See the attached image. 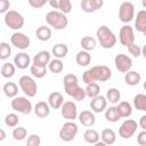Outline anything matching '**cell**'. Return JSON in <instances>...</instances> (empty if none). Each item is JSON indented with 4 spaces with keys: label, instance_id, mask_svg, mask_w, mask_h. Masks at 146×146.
I'll list each match as a JSON object with an SVG mask.
<instances>
[{
    "label": "cell",
    "instance_id": "f1b7e54d",
    "mask_svg": "<svg viewBox=\"0 0 146 146\" xmlns=\"http://www.w3.org/2000/svg\"><path fill=\"white\" fill-rule=\"evenodd\" d=\"M100 138L105 145H113L116 141V135L113 129H104L100 133Z\"/></svg>",
    "mask_w": 146,
    "mask_h": 146
},
{
    "label": "cell",
    "instance_id": "f6af8a7d",
    "mask_svg": "<svg viewBox=\"0 0 146 146\" xmlns=\"http://www.w3.org/2000/svg\"><path fill=\"white\" fill-rule=\"evenodd\" d=\"M47 2H49V0H29V5L35 9L42 8Z\"/></svg>",
    "mask_w": 146,
    "mask_h": 146
},
{
    "label": "cell",
    "instance_id": "836d02e7",
    "mask_svg": "<svg viewBox=\"0 0 146 146\" xmlns=\"http://www.w3.org/2000/svg\"><path fill=\"white\" fill-rule=\"evenodd\" d=\"M30 72L31 74L36 78V79H42L46 74H47V66H42V65H36V64H31L30 66Z\"/></svg>",
    "mask_w": 146,
    "mask_h": 146
},
{
    "label": "cell",
    "instance_id": "ac0fdd59",
    "mask_svg": "<svg viewBox=\"0 0 146 146\" xmlns=\"http://www.w3.org/2000/svg\"><path fill=\"white\" fill-rule=\"evenodd\" d=\"M78 119L80 121V123L84 127H92L96 123V116L94 114L92 111H82L79 115Z\"/></svg>",
    "mask_w": 146,
    "mask_h": 146
},
{
    "label": "cell",
    "instance_id": "c3c4849f",
    "mask_svg": "<svg viewBox=\"0 0 146 146\" xmlns=\"http://www.w3.org/2000/svg\"><path fill=\"white\" fill-rule=\"evenodd\" d=\"M138 125L141 128V130H146V114L141 115L138 122Z\"/></svg>",
    "mask_w": 146,
    "mask_h": 146
},
{
    "label": "cell",
    "instance_id": "4316f807",
    "mask_svg": "<svg viewBox=\"0 0 146 146\" xmlns=\"http://www.w3.org/2000/svg\"><path fill=\"white\" fill-rule=\"evenodd\" d=\"M75 60H76V64L80 66H88L91 62V55L87 50H81L76 54Z\"/></svg>",
    "mask_w": 146,
    "mask_h": 146
},
{
    "label": "cell",
    "instance_id": "83f0119b",
    "mask_svg": "<svg viewBox=\"0 0 146 146\" xmlns=\"http://www.w3.org/2000/svg\"><path fill=\"white\" fill-rule=\"evenodd\" d=\"M2 91L8 98H14L18 94V86L15 82H6L2 87Z\"/></svg>",
    "mask_w": 146,
    "mask_h": 146
},
{
    "label": "cell",
    "instance_id": "ee69618b",
    "mask_svg": "<svg viewBox=\"0 0 146 146\" xmlns=\"http://www.w3.org/2000/svg\"><path fill=\"white\" fill-rule=\"evenodd\" d=\"M40 144H41V138H40L39 135H35V133L30 135L27 140H26L27 146H39Z\"/></svg>",
    "mask_w": 146,
    "mask_h": 146
},
{
    "label": "cell",
    "instance_id": "60d3db41",
    "mask_svg": "<svg viewBox=\"0 0 146 146\" xmlns=\"http://www.w3.org/2000/svg\"><path fill=\"white\" fill-rule=\"evenodd\" d=\"M5 124L10 128H15L18 124V116L16 113H9L5 117Z\"/></svg>",
    "mask_w": 146,
    "mask_h": 146
},
{
    "label": "cell",
    "instance_id": "ab89813d",
    "mask_svg": "<svg viewBox=\"0 0 146 146\" xmlns=\"http://www.w3.org/2000/svg\"><path fill=\"white\" fill-rule=\"evenodd\" d=\"M13 138L17 141H21L23 139H25V137L27 136V130L24 127H15L13 130Z\"/></svg>",
    "mask_w": 146,
    "mask_h": 146
},
{
    "label": "cell",
    "instance_id": "5bb4252c",
    "mask_svg": "<svg viewBox=\"0 0 146 146\" xmlns=\"http://www.w3.org/2000/svg\"><path fill=\"white\" fill-rule=\"evenodd\" d=\"M115 67L121 73H127L132 67V59L125 54H119L114 58Z\"/></svg>",
    "mask_w": 146,
    "mask_h": 146
},
{
    "label": "cell",
    "instance_id": "9a60e30c",
    "mask_svg": "<svg viewBox=\"0 0 146 146\" xmlns=\"http://www.w3.org/2000/svg\"><path fill=\"white\" fill-rule=\"evenodd\" d=\"M107 103L108 102H107L105 96L98 95L97 97L91 98V100H90V108L95 113H102V112H105V110L107 108Z\"/></svg>",
    "mask_w": 146,
    "mask_h": 146
},
{
    "label": "cell",
    "instance_id": "4fadbf2b",
    "mask_svg": "<svg viewBox=\"0 0 146 146\" xmlns=\"http://www.w3.org/2000/svg\"><path fill=\"white\" fill-rule=\"evenodd\" d=\"M119 41L122 46H125V47H128L129 44L135 42V32H133V29L130 25L125 24L120 29Z\"/></svg>",
    "mask_w": 146,
    "mask_h": 146
},
{
    "label": "cell",
    "instance_id": "d6a6232c",
    "mask_svg": "<svg viewBox=\"0 0 146 146\" xmlns=\"http://www.w3.org/2000/svg\"><path fill=\"white\" fill-rule=\"evenodd\" d=\"M16 72V65L15 64H11L10 62H6L2 64L1 66V75L6 79H9L11 76H14Z\"/></svg>",
    "mask_w": 146,
    "mask_h": 146
},
{
    "label": "cell",
    "instance_id": "44dd1931",
    "mask_svg": "<svg viewBox=\"0 0 146 146\" xmlns=\"http://www.w3.org/2000/svg\"><path fill=\"white\" fill-rule=\"evenodd\" d=\"M50 105L48 104V102L46 103V102H38L36 104H35V106H34V113H35V115L38 116V117H41V119H43V117H47L49 114H50Z\"/></svg>",
    "mask_w": 146,
    "mask_h": 146
},
{
    "label": "cell",
    "instance_id": "8992f818",
    "mask_svg": "<svg viewBox=\"0 0 146 146\" xmlns=\"http://www.w3.org/2000/svg\"><path fill=\"white\" fill-rule=\"evenodd\" d=\"M78 132H79L78 124L74 121H67L62 125L59 130V138L65 143H70L76 137Z\"/></svg>",
    "mask_w": 146,
    "mask_h": 146
},
{
    "label": "cell",
    "instance_id": "ba28073f",
    "mask_svg": "<svg viewBox=\"0 0 146 146\" xmlns=\"http://www.w3.org/2000/svg\"><path fill=\"white\" fill-rule=\"evenodd\" d=\"M11 108L15 112H18L21 114H30L32 112V103L26 97L23 96H16L11 100Z\"/></svg>",
    "mask_w": 146,
    "mask_h": 146
},
{
    "label": "cell",
    "instance_id": "681fc988",
    "mask_svg": "<svg viewBox=\"0 0 146 146\" xmlns=\"http://www.w3.org/2000/svg\"><path fill=\"white\" fill-rule=\"evenodd\" d=\"M48 3L50 5V7H51V8H54L55 10H57V9H59L60 0H49V2H48Z\"/></svg>",
    "mask_w": 146,
    "mask_h": 146
},
{
    "label": "cell",
    "instance_id": "f546056e",
    "mask_svg": "<svg viewBox=\"0 0 146 146\" xmlns=\"http://www.w3.org/2000/svg\"><path fill=\"white\" fill-rule=\"evenodd\" d=\"M51 34H52V33H51L50 27H47V26H44V25L39 26V27L36 29V31H35V35H36V38H38L40 41H48V40H50Z\"/></svg>",
    "mask_w": 146,
    "mask_h": 146
},
{
    "label": "cell",
    "instance_id": "cb8c5ba5",
    "mask_svg": "<svg viewBox=\"0 0 146 146\" xmlns=\"http://www.w3.org/2000/svg\"><path fill=\"white\" fill-rule=\"evenodd\" d=\"M140 80H141V76L137 71H131L130 70L127 73H124V82L128 86L135 87L140 82Z\"/></svg>",
    "mask_w": 146,
    "mask_h": 146
},
{
    "label": "cell",
    "instance_id": "d4e9b609",
    "mask_svg": "<svg viewBox=\"0 0 146 146\" xmlns=\"http://www.w3.org/2000/svg\"><path fill=\"white\" fill-rule=\"evenodd\" d=\"M116 108H117V112H119L121 117L127 119L132 114V106H131V104L129 102H120V103H117Z\"/></svg>",
    "mask_w": 146,
    "mask_h": 146
},
{
    "label": "cell",
    "instance_id": "11a10c76",
    "mask_svg": "<svg viewBox=\"0 0 146 146\" xmlns=\"http://www.w3.org/2000/svg\"><path fill=\"white\" fill-rule=\"evenodd\" d=\"M143 87H144V89H145V90H146V80H145V81H144V83H143Z\"/></svg>",
    "mask_w": 146,
    "mask_h": 146
},
{
    "label": "cell",
    "instance_id": "603a6c76",
    "mask_svg": "<svg viewBox=\"0 0 146 146\" xmlns=\"http://www.w3.org/2000/svg\"><path fill=\"white\" fill-rule=\"evenodd\" d=\"M68 54V48L65 43H57L52 47L51 49V55L55 57V58H59V59H63L67 56Z\"/></svg>",
    "mask_w": 146,
    "mask_h": 146
},
{
    "label": "cell",
    "instance_id": "7dc6e473",
    "mask_svg": "<svg viewBox=\"0 0 146 146\" xmlns=\"http://www.w3.org/2000/svg\"><path fill=\"white\" fill-rule=\"evenodd\" d=\"M9 6H10L9 0H0V13L6 14L9 10Z\"/></svg>",
    "mask_w": 146,
    "mask_h": 146
},
{
    "label": "cell",
    "instance_id": "e0dca14e",
    "mask_svg": "<svg viewBox=\"0 0 146 146\" xmlns=\"http://www.w3.org/2000/svg\"><path fill=\"white\" fill-rule=\"evenodd\" d=\"M104 5V0H82L81 1V9L84 13H94L100 9Z\"/></svg>",
    "mask_w": 146,
    "mask_h": 146
},
{
    "label": "cell",
    "instance_id": "4dcf8cb0",
    "mask_svg": "<svg viewBox=\"0 0 146 146\" xmlns=\"http://www.w3.org/2000/svg\"><path fill=\"white\" fill-rule=\"evenodd\" d=\"M99 138H100V136H99L98 131H96L95 129H88L83 133V139L88 144H91V145H95L96 143H98Z\"/></svg>",
    "mask_w": 146,
    "mask_h": 146
},
{
    "label": "cell",
    "instance_id": "bcb514c9",
    "mask_svg": "<svg viewBox=\"0 0 146 146\" xmlns=\"http://www.w3.org/2000/svg\"><path fill=\"white\" fill-rule=\"evenodd\" d=\"M137 143L140 146H146V130H143L137 135Z\"/></svg>",
    "mask_w": 146,
    "mask_h": 146
},
{
    "label": "cell",
    "instance_id": "db71d44e",
    "mask_svg": "<svg viewBox=\"0 0 146 146\" xmlns=\"http://www.w3.org/2000/svg\"><path fill=\"white\" fill-rule=\"evenodd\" d=\"M141 33H143V34H144V36H146V27H145V29H144V31H143V32H141Z\"/></svg>",
    "mask_w": 146,
    "mask_h": 146
},
{
    "label": "cell",
    "instance_id": "ffe728a7",
    "mask_svg": "<svg viewBox=\"0 0 146 146\" xmlns=\"http://www.w3.org/2000/svg\"><path fill=\"white\" fill-rule=\"evenodd\" d=\"M50 60H51V54L47 50H41V51L36 52L32 59L33 64L42 65V66H47Z\"/></svg>",
    "mask_w": 146,
    "mask_h": 146
},
{
    "label": "cell",
    "instance_id": "52a82bcc",
    "mask_svg": "<svg viewBox=\"0 0 146 146\" xmlns=\"http://www.w3.org/2000/svg\"><path fill=\"white\" fill-rule=\"evenodd\" d=\"M18 84H19L21 90L27 97H34L36 95V92H38L36 82L32 76H29V75L21 76L19 80H18Z\"/></svg>",
    "mask_w": 146,
    "mask_h": 146
},
{
    "label": "cell",
    "instance_id": "8fae6325",
    "mask_svg": "<svg viewBox=\"0 0 146 146\" xmlns=\"http://www.w3.org/2000/svg\"><path fill=\"white\" fill-rule=\"evenodd\" d=\"M60 113L64 119L67 121H74L78 117V106L73 100L64 102V104L60 107Z\"/></svg>",
    "mask_w": 146,
    "mask_h": 146
},
{
    "label": "cell",
    "instance_id": "9c48e42d",
    "mask_svg": "<svg viewBox=\"0 0 146 146\" xmlns=\"http://www.w3.org/2000/svg\"><path fill=\"white\" fill-rule=\"evenodd\" d=\"M135 6L129 2V1H124L120 5L119 8V18L122 23H129L132 19H135Z\"/></svg>",
    "mask_w": 146,
    "mask_h": 146
},
{
    "label": "cell",
    "instance_id": "d6986e66",
    "mask_svg": "<svg viewBox=\"0 0 146 146\" xmlns=\"http://www.w3.org/2000/svg\"><path fill=\"white\" fill-rule=\"evenodd\" d=\"M48 104L52 110H59L64 104V97L59 91H54L48 96Z\"/></svg>",
    "mask_w": 146,
    "mask_h": 146
},
{
    "label": "cell",
    "instance_id": "7402d4cb",
    "mask_svg": "<svg viewBox=\"0 0 146 146\" xmlns=\"http://www.w3.org/2000/svg\"><path fill=\"white\" fill-rule=\"evenodd\" d=\"M146 27V9H141L135 16V29L138 32H143Z\"/></svg>",
    "mask_w": 146,
    "mask_h": 146
},
{
    "label": "cell",
    "instance_id": "f907efd6",
    "mask_svg": "<svg viewBox=\"0 0 146 146\" xmlns=\"http://www.w3.org/2000/svg\"><path fill=\"white\" fill-rule=\"evenodd\" d=\"M6 138V132L3 129H0V141H2Z\"/></svg>",
    "mask_w": 146,
    "mask_h": 146
},
{
    "label": "cell",
    "instance_id": "816d5d0a",
    "mask_svg": "<svg viewBox=\"0 0 146 146\" xmlns=\"http://www.w3.org/2000/svg\"><path fill=\"white\" fill-rule=\"evenodd\" d=\"M141 56H143L144 58H146V44H144V46L141 47Z\"/></svg>",
    "mask_w": 146,
    "mask_h": 146
},
{
    "label": "cell",
    "instance_id": "e575fe53",
    "mask_svg": "<svg viewBox=\"0 0 146 146\" xmlns=\"http://www.w3.org/2000/svg\"><path fill=\"white\" fill-rule=\"evenodd\" d=\"M133 106L138 111L146 112V95L145 94H137L133 97Z\"/></svg>",
    "mask_w": 146,
    "mask_h": 146
},
{
    "label": "cell",
    "instance_id": "3957f363",
    "mask_svg": "<svg viewBox=\"0 0 146 146\" xmlns=\"http://www.w3.org/2000/svg\"><path fill=\"white\" fill-rule=\"evenodd\" d=\"M96 36L99 42V44L104 49H111L116 43V36L113 33V31L107 27L106 25H102L96 31Z\"/></svg>",
    "mask_w": 146,
    "mask_h": 146
},
{
    "label": "cell",
    "instance_id": "2e32d148",
    "mask_svg": "<svg viewBox=\"0 0 146 146\" xmlns=\"http://www.w3.org/2000/svg\"><path fill=\"white\" fill-rule=\"evenodd\" d=\"M14 64L16 65L17 68L19 70H25L29 66H31V57L29 54L22 51V52H18L17 55H15L14 57Z\"/></svg>",
    "mask_w": 146,
    "mask_h": 146
},
{
    "label": "cell",
    "instance_id": "277c9868",
    "mask_svg": "<svg viewBox=\"0 0 146 146\" xmlns=\"http://www.w3.org/2000/svg\"><path fill=\"white\" fill-rule=\"evenodd\" d=\"M46 22L49 26L54 27L55 30H64L68 24V19L66 15L59 10H51L47 13Z\"/></svg>",
    "mask_w": 146,
    "mask_h": 146
},
{
    "label": "cell",
    "instance_id": "f5cc1de1",
    "mask_svg": "<svg viewBox=\"0 0 146 146\" xmlns=\"http://www.w3.org/2000/svg\"><path fill=\"white\" fill-rule=\"evenodd\" d=\"M141 5H143V7L146 9V0H141Z\"/></svg>",
    "mask_w": 146,
    "mask_h": 146
},
{
    "label": "cell",
    "instance_id": "484cf974",
    "mask_svg": "<svg viewBox=\"0 0 146 146\" xmlns=\"http://www.w3.org/2000/svg\"><path fill=\"white\" fill-rule=\"evenodd\" d=\"M104 115H105L106 121L112 122V123H115V122H117L121 119V116H120V114L117 112L116 106H110V107H107L105 110V112H104Z\"/></svg>",
    "mask_w": 146,
    "mask_h": 146
},
{
    "label": "cell",
    "instance_id": "74e56055",
    "mask_svg": "<svg viewBox=\"0 0 146 146\" xmlns=\"http://www.w3.org/2000/svg\"><path fill=\"white\" fill-rule=\"evenodd\" d=\"M86 94H87V97H89L90 99H91V98L97 97V96L100 94L99 84H98L97 82L88 83V84H87V87H86Z\"/></svg>",
    "mask_w": 146,
    "mask_h": 146
},
{
    "label": "cell",
    "instance_id": "d590c367",
    "mask_svg": "<svg viewBox=\"0 0 146 146\" xmlns=\"http://www.w3.org/2000/svg\"><path fill=\"white\" fill-rule=\"evenodd\" d=\"M105 97H106V99H107L108 103H111V104L114 105V104H117L119 103V100L121 98V92L116 88H110L106 91V96Z\"/></svg>",
    "mask_w": 146,
    "mask_h": 146
},
{
    "label": "cell",
    "instance_id": "30bf717a",
    "mask_svg": "<svg viewBox=\"0 0 146 146\" xmlns=\"http://www.w3.org/2000/svg\"><path fill=\"white\" fill-rule=\"evenodd\" d=\"M137 128H138V123L135 120L127 119L120 125V128H119V135L123 139H129V138H131L135 135Z\"/></svg>",
    "mask_w": 146,
    "mask_h": 146
},
{
    "label": "cell",
    "instance_id": "5b68a950",
    "mask_svg": "<svg viewBox=\"0 0 146 146\" xmlns=\"http://www.w3.org/2000/svg\"><path fill=\"white\" fill-rule=\"evenodd\" d=\"M3 22L7 27L15 31H18L19 29H22L25 23L23 15L16 10H8L3 16Z\"/></svg>",
    "mask_w": 146,
    "mask_h": 146
},
{
    "label": "cell",
    "instance_id": "b9f144b4",
    "mask_svg": "<svg viewBox=\"0 0 146 146\" xmlns=\"http://www.w3.org/2000/svg\"><path fill=\"white\" fill-rule=\"evenodd\" d=\"M59 11L64 13L65 15L70 14L72 11V2L71 0H60V5H59Z\"/></svg>",
    "mask_w": 146,
    "mask_h": 146
},
{
    "label": "cell",
    "instance_id": "1f68e13d",
    "mask_svg": "<svg viewBox=\"0 0 146 146\" xmlns=\"http://www.w3.org/2000/svg\"><path fill=\"white\" fill-rule=\"evenodd\" d=\"M80 44H81V47H82V49L83 50H87V51H91V50H94L95 48H96V46H97V41H96V39L95 38H92V36H83L81 40H80Z\"/></svg>",
    "mask_w": 146,
    "mask_h": 146
},
{
    "label": "cell",
    "instance_id": "7c38bea8",
    "mask_svg": "<svg viewBox=\"0 0 146 146\" xmlns=\"http://www.w3.org/2000/svg\"><path fill=\"white\" fill-rule=\"evenodd\" d=\"M10 42L14 47H16L17 49H21V50H25L30 47V43H31V40L30 38L23 33V32H15L11 34L10 36Z\"/></svg>",
    "mask_w": 146,
    "mask_h": 146
},
{
    "label": "cell",
    "instance_id": "6da1fadb",
    "mask_svg": "<svg viewBox=\"0 0 146 146\" xmlns=\"http://www.w3.org/2000/svg\"><path fill=\"white\" fill-rule=\"evenodd\" d=\"M112 76V71L108 66L106 65H97V66H92L91 68L87 70L83 75H82V80L86 84L91 83V82H105L107 80H110Z\"/></svg>",
    "mask_w": 146,
    "mask_h": 146
},
{
    "label": "cell",
    "instance_id": "7a4b0ae2",
    "mask_svg": "<svg viewBox=\"0 0 146 146\" xmlns=\"http://www.w3.org/2000/svg\"><path fill=\"white\" fill-rule=\"evenodd\" d=\"M63 83H64V90L65 92L73 97L75 100H83L87 97L86 94V89H82L79 86V80L78 76L73 73H68L64 76L63 79Z\"/></svg>",
    "mask_w": 146,
    "mask_h": 146
},
{
    "label": "cell",
    "instance_id": "8d00e7d4",
    "mask_svg": "<svg viewBox=\"0 0 146 146\" xmlns=\"http://www.w3.org/2000/svg\"><path fill=\"white\" fill-rule=\"evenodd\" d=\"M48 68L51 73H55V74H58L60 73L63 70H64V64L62 62V59L59 58H54L49 62L48 64Z\"/></svg>",
    "mask_w": 146,
    "mask_h": 146
},
{
    "label": "cell",
    "instance_id": "7bdbcfd3",
    "mask_svg": "<svg viewBox=\"0 0 146 146\" xmlns=\"http://www.w3.org/2000/svg\"><path fill=\"white\" fill-rule=\"evenodd\" d=\"M127 48H128V51H129V54H130L131 56H133V57H139V56H141V47L138 46V44H136L135 42L131 43V44H129Z\"/></svg>",
    "mask_w": 146,
    "mask_h": 146
},
{
    "label": "cell",
    "instance_id": "f35d334b",
    "mask_svg": "<svg viewBox=\"0 0 146 146\" xmlns=\"http://www.w3.org/2000/svg\"><path fill=\"white\" fill-rule=\"evenodd\" d=\"M11 54V47L9 46L8 42H0V59L1 60H6L7 58H9Z\"/></svg>",
    "mask_w": 146,
    "mask_h": 146
}]
</instances>
